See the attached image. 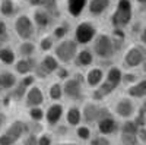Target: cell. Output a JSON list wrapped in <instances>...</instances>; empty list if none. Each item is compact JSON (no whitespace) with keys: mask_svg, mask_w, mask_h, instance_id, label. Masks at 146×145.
<instances>
[{"mask_svg":"<svg viewBox=\"0 0 146 145\" xmlns=\"http://www.w3.org/2000/svg\"><path fill=\"white\" fill-rule=\"evenodd\" d=\"M83 85H85V75L73 74L69 79L63 82V95L72 104H79L83 101Z\"/></svg>","mask_w":146,"mask_h":145,"instance_id":"6da1fadb","label":"cell"},{"mask_svg":"<svg viewBox=\"0 0 146 145\" xmlns=\"http://www.w3.org/2000/svg\"><path fill=\"white\" fill-rule=\"evenodd\" d=\"M12 29H13V34L19 38V41L34 40V37L36 35V28L34 25V21H32L31 15L25 13V12H19L13 18Z\"/></svg>","mask_w":146,"mask_h":145,"instance_id":"7a4b0ae2","label":"cell"},{"mask_svg":"<svg viewBox=\"0 0 146 145\" xmlns=\"http://www.w3.org/2000/svg\"><path fill=\"white\" fill-rule=\"evenodd\" d=\"M111 25L113 28L126 29L133 21V3L131 0H117L115 9L111 13Z\"/></svg>","mask_w":146,"mask_h":145,"instance_id":"3957f363","label":"cell"},{"mask_svg":"<svg viewBox=\"0 0 146 145\" xmlns=\"http://www.w3.org/2000/svg\"><path fill=\"white\" fill-rule=\"evenodd\" d=\"M91 44H92L91 50H92L94 56L101 59V60H110V59H113L117 53L110 34H105V32L100 34L98 32Z\"/></svg>","mask_w":146,"mask_h":145,"instance_id":"277c9868","label":"cell"},{"mask_svg":"<svg viewBox=\"0 0 146 145\" xmlns=\"http://www.w3.org/2000/svg\"><path fill=\"white\" fill-rule=\"evenodd\" d=\"M78 50H79V44L73 38L67 37L64 40H60L56 43V45L53 48V54L60 62V65H70L75 60Z\"/></svg>","mask_w":146,"mask_h":145,"instance_id":"5b68a950","label":"cell"},{"mask_svg":"<svg viewBox=\"0 0 146 145\" xmlns=\"http://www.w3.org/2000/svg\"><path fill=\"white\" fill-rule=\"evenodd\" d=\"M98 134L105 135V136H111L120 130V123L117 117L114 116V113L111 112V108H108L107 106L101 107V113H100V119L95 123Z\"/></svg>","mask_w":146,"mask_h":145,"instance_id":"8992f818","label":"cell"},{"mask_svg":"<svg viewBox=\"0 0 146 145\" xmlns=\"http://www.w3.org/2000/svg\"><path fill=\"white\" fill-rule=\"evenodd\" d=\"M96 34H98V29L94 25V22L85 19L76 23V27L73 28V40L79 45H88L94 41Z\"/></svg>","mask_w":146,"mask_h":145,"instance_id":"52a82bcc","label":"cell"},{"mask_svg":"<svg viewBox=\"0 0 146 145\" xmlns=\"http://www.w3.org/2000/svg\"><path fill=\"white\" fill-rule=\"evenodd\" d=\"M145 57H146V50L143 44H133L127 48L123 56V67L126 69L139 67L142 66Z\"/></svg>","mask_w":146,"mask_h":145,"instance_id":"ba28073f","label":"cell"},{"mask_svg":"<svg viewBox=\"0 0 146 145\" xmlns=\"http://www.w3.org/2000/svg\"><path fill=\"white\" fill-rule=\"evenodd\" d=\"M64 106L62 101H56L48 104L44 108V123L48 129H54L58 123H62V120L64 117Z\"/></svg>","mask_w":146,"mask_h":145,"instance_id":"9c48e42d","label":"cell"},{"mask_svg":"<svg viewBox=\"0 0 146 145\" xmlns=\"http://www.w3.org/2000/svg\"><path fill=\"white\" fill-rule=\"evenodd\" d=\"M136 110L137 107L133 101V98H130L129 95H124V97H120V98L114 103V107L111 108V112L120 117L123 120H127V119H133L136 114Z\"/></svg>","mask_w":146,"mask_h":145,"instance_id":"30bf717a","label":"cell"},{"mask_svg":"<svg viewBox=\"0 0 146 145\" xmlns=\"http://www.w3.org/2000/svg\"><path fill=\"white\" fill-rule=\"evenodd\" d=\"M31 18L34 21V25L36 28V32H47L50 28H53V25L56 23V19L48 13V12H45L42 7L32 9Z\"/></svg>","mask_w":146,"mask_h":145,"instance_id":"8fae6325","label":"cell"},{"mask_svg":"<svg viewBox=\"0 0 146 145\" xmlns=\"http://www.w3.org/2000/svg\"><path fill=\"white\" fill-rule=\"evenodd\" d=\"M101 107H102V104L98 103V101H94V100L85 101L80 107V110H82V123L94 126L100 119Z\"/></svg>","mask_w":146,"mask_h":145,"instance_id":"7c38bea8","label":"cell"},{"mask_svg":"<svg viewBox=\"0 0 146 145\" xmlns=\"http://www.w3.org/2000/svg\"><path fill=\"white\" fill-rule=\"evenodd\" d=\"M6 134L13 139L16 144L21 142V139L25 136L29 129H28V122L27 120H22V119H15V120H10V122H7L6 128L3 129Z\"/></svg>","mask_w":146,"mask_h":145,"instance_id":"4fadbf2b","label":"cell"},{"mask_svg":"<svg viewBox=\"0 0 146 145\" xmlns=\"http://www.w3.org/2000/svg\"><path fill=\"white\" fill-rule=\"evenodd\" d=\"M45 101V95L44 91L40 85H32L31 88L27 90L25 97H23V104H25L27 108L29 107H36V106H42Z\"/></svg>","mask_w":146,"mask_h":145,"instance_id":"5bb4252c","label":"cell"},{"mask_svg":"<svg viewBox=\"0 0 146 145\" xmlns=\"http://www.w3.org/2000/svg\"><path fill=\"white\" fill-rule=\"evenodd\" d=\"M35 66H36L35 57H18V60L13 65V72L18 76L29 75V74H34Z\"/></svg>","mask_w":146,"mask_h":145,"instance_id":"9a60e30c","label":"cell"},{"mask_svg":"<svg viewBox=\"0 0 146 145\" xmlns=\"http://www.w3.org/2000/svg\"><path fill=\"white\" fill-rule=\"evenodd\" d=\"M105 79V72L104 69H101L100 66H94V67H89L85 74V85L88 88L94 90L100 85V84Z\"/></svg>","mask_w":146,"mask_h":145,"instance_id":"2e32d148","label":"cell"},{"mask_svg":"<svg viewBox=\"0 0 146 145\" xmlns=\"http://www.w3.org/2000/svg\"><path fill=\"white\" fill-rule=\"evenodd\" d=\"M64 123L69 128L75 129L76 126H79L82 123V110L79 104H70L66 110H64Z\"/></svg>","mask_w":146,"mask_h":145,"instance_id":"e0dca14e","label":"cell"},{"mask_svg":"<svg viewBox=\"0 0 146 145\" xmlns=\"http://www.w3.org/2000/svg\"><path fill=\"white\" fill-rule=\"evenodd\" d=\"M18 84V75L13 70L2 69L0 70V95L9 92Z\"/></svg>","mask_w":146,"mask_h":145,"instance_id":"ac0fdd59","label":"cell"},{"mask_svg":"<svg viewBox=\"0 0 146 145\" xmlns=\"http://www.w3.org/2000/svg\"><path fill=\"white\" fill-rule=\"evenodd\" d=\"M94 60H95V56H94L92 50L88 47H83V48L78 50V54H76L75 60H73V65L78 69H85V67H91Z\"/></svg>","mask_w":146,"mask_h":145,"instance_id":"d6986e66","label":"cell"},{"mask_svg":"<svg viewBox=\"0 0 146 145\" xmlns=\"http://www.w3.org/2000/svg\"><path fill=\"white\" fill-rule=\"evenodd\" d=\"M113 0H88L86 10L92 18H100L111 7Z\"/></svg>","mask_w":146,"mask_h":145,"instance_id":"ffe728a7","label":"cell"},{"mask_svg":"<svg viewBox=\"0 0 146 145\" xmlns=\"http://www.w3.org/2000/svg\"><path fill=\"white\" fill-rule=\"evenodd\" d=\"M88 0H66V13L72 19H78L86 10Z\"/></svg>","mask_w":146,"mask_h":145,"instance_id":"44dd1931","label":"cell"},{"mask_svg":"<svg viewBox=\"0 0 146 145\" xmlns=\"http://www.w3.org/2000/svg\"><path fill=\"white\" fill-rule=\"evenodd\" d=\"M18 60L16 50L10 44H5L0 47V65L5 67H12Z\"/></svg>","mask_w":146,"mask_h":145,"instance_id":"7402d4cb","label":"cell"},{"mask_svg":"<svg viewBox=\"0 0 146 145\" xmlns=\"http://www.w3.org/2000/svg\"><path fill=\"white\" fill-rule=\"evenodd\" d=\"M19 6L16 0H0V18L13 19L19 13Z\"/></svg>","mask_w":146,"mask_h":145,"instance_id":"603a6c76","label":"cell"},{"mask_svg":"<svg viewBox=\"0 0 146 145\" xmlns=\"http://www.w3.org/2000/svg\"><path fill=\"white\" fill-rule=\"evenodd\" d=\"M38 65L44 69V72L48 75L50 78L51 75H54V72L57 70V67L60 66V62L56 59V56L53 53H45L40 60H38Z\"/></svg>","mask_w":146,"mask_h":145,"instance_id":"cb8c5ba5","label":"cell"},{"mask_svg":"<svg viewBox=\"0 0 146 145\" xmlns=\"http://www.w3.org/2000/svg\"><path fill=\"white\" fill-rule=\"evenodd\" d=\"M126 94L133 100H142L146 97V79H139L137 82L127 87Z\"/></svg>","mask_w":146,"mask_h":145,"instance_id":"d4e9b609","label":"cell"},{"mask_svg":"<svg viewBox=\"0 0 146 145\" xmlns=\"http://www.w3.org/2000/svg\"><path fill=\"white\" fill-rule=\"evenodd\" d=\"M15 50H16L18 57H34L38 47L34 43V40H23V41H19Z\"/></svg>","mask_w":146,"mask_h":145,"instance_id":"484cf974","label":"cell"},{"mask_svg":"<svg viewBox=\"0 0 146 145\" xmlns=\"http://www.w3.org/2000/svg\"><path fill=\"white\" fill-rule=\"evenodd\" d=\"M47 97L51 103L62 101L64 98V95H63V82H60V81L51 82L47 88Z\"/></svg>","mask_w":146,"mask_h":145,"instance_id":"4316f807","label":"cell"},{"mask_svg":"<svg viewBox=\"0 0 146 145\" xmlns=\"http://www.w3.org/2000/svg\"><path fill=\"white\" fill-rule=\"evenodd\" d=\"M69 32H70V25H69V22H66V21H60V22L54 23L53 28H51V35L54 37L56 41L67 38Z\"/></svg>","mask_w":146,"mask_h":145,"instance_id":"83f0119b","label":"cell"},{"mask_svg":"<svg viewBox=\"0 0 146 145\" xmlns=\"http://www.w3.org/2000/svg\"><path fill=\"white\" fill-rule=\"evenodd\" d=\"M56 43H57V41L54 40V37H53L51 34H44L42 37L40 38L36 47L40 48V51H42V53L45 54V53H51V51H53Z\"/></svg>","mask_w":146,"mask_h":145,"instance_id":"f1b7e54d","label":"cell"},{"mask_svg":"<svg viewBox=\"0 0 146 145\" xmlns=\"http://www.w3.org/2000/svg\"><path fill=\"white\" fill-rule=\"evenodd\" d=\"M121 78H123V70H121L118 66H111V67H108L107 74H105V81L111 82L114 87L118 88L120 84H121Z\"/></svg>","mask_w":146,"mask_h":145,"instance_id":"f546056e","label":"cell"},{"mask_svg":"<svg viewBox=\"0 0 146 145\" xmlns=\"http://www.w3.org/2000/svg\"><path fill=\"white\" fill-rule=\"evenodd\" d=\"M92 126L86 125V123H80L79 126L75 128V136L78 141H82V142H88L91 138H92Z\"/></svg>","mask_w":146,"mask_h":145,"instance_id":"4dcf8cb0","label":"cell"},{"mask_svg":"<svg viewBox=\"0 0 146 145\" xmlns=\"http://www.w3.org/2000/svg\"><path fill=\"white\" fill-rule=\"evenodd\" d=\"M45 12H48L56 21L60 19L62 16V12H60V5L58 0H42V6H41Z\"/></svg>","mask_w":146,"mask_h":145,"instance_id":"1f68e13d","label":"cell"},{"mask_svg":"<svg viewBox=\"0 0 146 145\" xmlns=\"http://www.w3.org/2000/svg\"><path fill=\"white\" fill-rule=\"evenodd\" d=\"M27 116H28L29 122L44 123V107L42 106H36V107L27 108Z\"/></svg>","mask_w":146,"mask_h":145,"instance_id":"d6a6232c","label":"cell"},{"mask_svg":"<svg viewBox=\"0 0 146 145\" xmlns=\"http://www.w3.org/2000/svg\"><path fill=\"white\" fill-rule=\"evenodd\" d=\"M110 35H111V40H113V44L115 47V50H120V48L123 47V44L126 43V32H124V29L113 28V32Z\"/></svg>","mask_w":146,"mask_h":145,"instance_id":"836d02e7","label":"cell"},{"mask_svg":"<svg viewBox=\"0 0 146 145\" xmlns=\"http://www.w3.org/2000/svg\"><path fill=\"white\" fill-rule=\"evenodd\" d=\"M137 130H139V126L135 123V120H133V119H127V120H123V123L120 125V130L118 132L137 135Z\"/></svg>","mask_w":146,"mask_h":145,"instance_id":"e575fe53","label":"cell"},{"mask_svg":"<svg viewBox=\"0 0 146 145\" xmlns=\"http://www.w3.org/2000/svg\"><path fill=\"white\" fill-rule=\"evenodd\" d=\"M36 141H38V145H54V135L53 132L48 130H42L36 135Z\"/></svg>","mask_w":146,"mask_h":145,"instance_id":"d590c367","label":"cell"},{"mask_svg":"<svg viewBox=\"0 0 146 145\" xmlns=\"http://www.w3.org/2000/svg\"><path fill=\"white\" fill-rule=\"evenodd\" d=\"M51 132H53V135L56 136V138H58V139H62V141H64L67 136H69V132H70V128L64 123H58L54 129H51Z\"/></svg>","mask_w":146,"mask_h":145,"instance_id":"8d00e7d4","label":"cell"},{"mask_svg":"<svg viewBox=\"0 0 146 145\" xmlns=\"http://www.w3.org/2000/svg\"><path fill=\"white\" fill-rule=\"evenodd\" d=\"M10 41V34H9V27L6 19L0 18V43L3 44H9Z\"/></svg>","mask_w":146,"mask_h":145,"instance_id":"74e56055","label":"cell"},{"mask_svg":"<svg viewBox=\"0 0 146 145\" xmlns=\"http://www.w3.org/2000/svg\"><path fill=\"white\" fill-rule=\"evenodd\" d=\"M88 145H113V142L110 139V136L96 134V135H92V138L88 141Z\"/></svg>","mask_w":146,"mask_h":145,"instance_id":"f35d334b","label":"cell"},{"mask_svg":"<svg viewBox=\"0 0 146 145\" xmlns=\"http://www.w3.org/2000/svg\"><path fill=\"white\" fill-rule=\"evenodd\" d=\"M54 75H56L57 81H60V82H64L66 79H69V78L72 76L70 70L67 69V65H60V66L57 67V70L54 72Z\"/></svg>","mask_w":146,"mask_h":145,"instance_id":"ab89813d","label":"cell"},{"mask_svg":"<svg viewBox=\"0 0 146 145\" xmlns=\"http://www.w3.org/2000/svg\"><path fill=\"white\" fill-rule=\"evenodd\" d=\"M120 144H124V145H139L137 135L123 134V132H120Z\"/></svg>","mask_w":146,"mask_h":145,"instance_id":"60d3db41","label":"cell"},{"mask_svg":"<svg viewBox=\"0 0 146 145\" xmlns=\"http://www.w3.org/2000/svg\"><path fill=\"white\" fill-rule=\"evenodd\" d=\"M18 82H19L25 90H28V88H31L32 85H35L36 78H35L34 74H29V75H23V76H21V79H18Z\"/></svg>","mask_w":146,"mask_h":145,"instance_id":"b9f144b4","label":"cell"},{"mask_svg":"<svg viewBox=\"0 0 146 145\" xmlns=\"http://www.w3.org/2000/svg\"><path fill=\"white\" fill-rule=\"evenodd\" d=\"M139 78L136 74H133V72H126V74H123V78H121V84H124V85H131V84L137 82Z\"/></svg>","mask_w":146,"mask_h":145,"instance_id":"7bdbcfd3","label":"cell"},{"mask_svg":"<svg viewBox=\"0 0 146 145\" xmlns=\"http://www.w3.org/2000/svg\"><path fill=\"white\" fill-rule=\"evenodd\" d=\"M21 145H38V141H36V135L35 134H28L21 139Z\"/></svg>","mask_w":146,"mask_h":145,"instance_id":"ee69618b","label":"cell"},{"mask_svg":"<svg viewBox=\"0 0 146 145\" xmlns=\"http://www.w3.org/2000/svg\"><path fill=\"white\" fill-rule=\"evenodd\" d=\"M0 145H18L13 139H12L5 130L0 132Z\"/></svg>","mask_w":146,"mask_h":145,"instance_id":"f6af8a7d","label":"cell"},{"mask_svg":"<svg viewBox=\"0 0 146 145\" xmlns=\"http://www.w3.org/2000/svg\"><path fill=\"white\" fill-rule=\"evenodd\" d=\"M137 139H139V144L146 145V126L145 128H139V130H137Z\"/></svg>","mask_w":146,"mask_h":145,"instance_id":"bcb514c9","label":"cell"},{"mask_svg":"<svg viewBox=\"0 0 146 145\" xmlns=\"http://www.w3.org/2000/svg\"><path fill=\"white\" fill-rule=\"evenodd\" d=\"M7 122H9V120H7V114H6L3 110H0V132L6 128Z\"/></svg>","mask_w":146,"mask_h":145,"instance_id":"7dc6e473","label":"cell"},{"mask_svg":"<svg viewBox=\"0 0 146 145\" xmlns=\"http://www.w3.org/2000/svg\"><path fill=\"white\" fill-rule=\"evenodd\" d=\"M32 9H36V7H41L42 6V0H28L27 2Z\"/></svg>","mask_w":146,"mask_h":145,"instance_id":"c3c4849f","label":"cell"},{"mask_svg":"<svg viewBox=\"0 0 146 145\" xmlns=\"http://www.w3.org/2000/svg\"><path fill=\"white\" fill-rule=\"evenodd\" d=\"M139 38H140V43H142L143 45H146V25L142 28V31H140V34H139Z\"/></svg>","mask_w":146,"mask_h":145,"instance_id":"681fc988","label":"cell"},{"mask_svg":"<svg viewBox=\"0 0 146 145\" xmlns=\"http://www.w3.org/2000/svg\"><path fill=\"white\" fill-rule=\"evenodd\" d=\"M54 145H79L78 142H75V141H60V142H56Z\"/></svg>","mask_w":146,"mask_h":145,"instance_id":"f907efd6","label":"cell"},{"mask_svg":"<svg viewBox=\"0 0 146 145\" xmlns=\"http://www.w3.org/2000/svg\"><path fill=\"white\" fill-rule=\"evenodd\" d=\"M136 3L139 5V7L142 10H146V0H136Z\"/></svg>","mask_w":146,"mask_h":145,"instance_id":"816d5d0a","label":"cell"},{"mask_svg":"<svg viewBox=\"0 0 146 145\" xmlns=\"http://www.w3.org/2000/svg\"><path fill=\"white\" fill-rule=\"evenodd\" d=\"M142 67H143V72L146 74V57H145V60H143V63H142Z\"/></svg>","mask_w":146,"mask_h":145,"instance_id":"f5cc1de1","label":"cell"},{"mask_svg":"<svg viewBox=\"0 0 146 145\" xmlns=\"http://www.w3.org/2000/svg\"><path fill=\"white\" fill-rule=\"evenodd\" d=\"M142 108H145V110H146V97H145V98H143V103H142V106H140Z\"/></svg>","mask_w":146,"mask_h":145,"instance_id":"db71d44e","label":"cell"},{"mask_svg":"<svg viewBox=\"0 0 146 145\" xmlns=\"http://www.w3.org/2000/svg\"><path fill=\"white\" fill-rule=\"evenodd\" d=\"M21 2H28V0H21Z\"/></svg>","mask_w":146,"mask_h":145,"instance_id":"11a10c76","label":"cell"},{"mask_svg":"<svg viewBox=\"0 0 146 145\" xmlns=\"http://www.w3.org/2000/svg\"><path fill=\"white\" fill-rule=\"evenodd\" d=\"M120 145H124V144H120Z\"/></svg>","mask_w":146,"mask_h":145,"instance_id":"9f6ffc18","label":"cell"}]
</instances>
